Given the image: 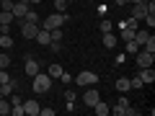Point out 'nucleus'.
I'll use <instances>...</instances> for the list:
<instances>
[{
	"label": "nucleus",
	"mask_w": 155,
	"mask_h": 116,
	"mask_svg": "<svg viewBox=\"0 0 155 116\" xmlns=\"http://www.w3.org/2000/svg\"><path fill=\"white\" fill-rule=\"evenodd\" d=\"M52 90V77L47 75V72H36L34 75V93H49Z\"/></svg>",
	"instance_id": "f257e3e1"
},
{
	"label": "nucleus",
	"mask_w": 155,
	"mask_h": 116,
	"mask_svg": "<svg viewBox=\"0 0 155 116\" xmlns=\"http://www.w3.org/2000/svg\"><path fill=\"white\" fill-rule=\"evenodd\" d=\"M65 23H67V13H52V16L44 18V26H41V28L52 31V28H62Z\"/></svg>",
	"instance_id": "f03ea898"
},
{
	"label": "nucleus",
	"mask_w": 155,
	"mask_h": 116,
	"mask_svg": "<svg viewBox=\"0 0 155 116\" xmlns=\"http://www.w3.org/2000/svg\"><path fill=\"white\" fill-rule=\"evenodd\" d=\"M75 83L80 85V88H88V85H96V83H98V75L91 72V70H83V72H78Z\"/></svg>",
	"instance_id": "7ed1b4c3"
},
{
	"label": "nucleus",
	"mask_w": 155,
	"mask_h": 116,
	"mask_svg": "<svg viewBox=\"0 0 155 116\" xmlns=\"http://www.w3.org/2000/svg\"><path fill=\"white\" fill-rule=\"evenodd\" d=\"M111 114H116V116H129V114H137V111H134L132 106H129V101L122 95V98L116 101V106L111 108Z\"/></svg>",
	"instance_id": "20e7f679"
},
{
	"label": "nucleus",
	"mask_w": 155,
	"mask_h": 116,
	"mask_svg": "<svg viewBox=\"0 0 155 116\" xmlns=\"http://www.w3.org/2000/svg\"><path fill=\"white\" fill-rule=\"evenodd\" d=\"M134 62H137V67H153L155 65V54H153V52L140 49L137 54H134Z\"/></svg>",
	"instance_id": "39448f33"
},
{
	"label": "nucleus",
	"mask_w": 155,
	"mask_h": 116,
	"mask_svg": "<svg viewBox=\"0 0 155 116\" xmlns=\"http://www.w3.org/2000/svg\"><path fill=\"white\" fill-rule=\"evenodd\" d=\"M101 101V95H98V90L93 88V85H88V88H85V93H83V103L88 106V108H93L96 103H98Z\"/></svg>",
	"instance_id": "423d86ee"
},
{
	"label": "nucleus",
	"mask_w": 155,
	"mask_h": 116,
	"mask_svg": "<svg viewBox=\"0 0 155 116\" xmlns=\"http://www.w3.org/2000/svg\"><path fill=\"white\" fill-rule=\"evenodd\" d=\"M18 23H21V34H23V39H34V36H36L39 23H28V21H18Z\"/></svg>",
	"instance_id": "0eeeda50"
},
{
	"label": "nucleus",
	"mask_w": 155,
	"mask_h": 116,
	"mask_svg": "<svg viewBox=\"0 0 155 116\" xmlns=\"http://www.w3.org/2000/svg\"><path fill=\"white\" fill-rule=\"evenodd\" d=\"M13 21H16V18H13L11 11H0V31H3V34L11 31V23H13Z\"/></svg>",
	"instance_id": "6e6552de"
},
{
	"label": "nucleus",
	"mask_w": 155,
	"mask_h": 116,
	"mask_svg": "<svg viewBox=\"0 0 155 116\" xmlns=\"http://www.w3.org/2000/svg\"><path fill=\"white\" fill-rule=\"evenodd\" d=\"M140 80H142V85H153L155 83V70L153 67H140Z\"/></svg>",
	"instance_id": "1a4fd4ad"
},
{
	"label": "nucleus",
	"mask_w": 155,
	"mask_h": 116,
	"mask_svg": "<svg viewBox=\"0 0 155 116\" xmlns=\"http://www.w3.org/2000/svg\"><path fill=\"white\" fill-rule=\"evenodd\" d=\"M39 111H41V106H39L34 98L23 101V114H26V116H39Z\"/></svg>",
	"instance_id": "9d476101"
},
{
	"label": "nucleus",
	"mask_w": 155,
	"mask_h": 116,
	"mask_svg": "<svg viewBox=\"0 0 155 116\" xmlns=\"http://www.w3.org/2000/svg\"><path fill=\"white\" fill-rule=\"evenodd\" d=\"M26 11H28V3L26 0H21V3H16V5H13V18H16V21H23V16H26Z\"/></svg>",
	"instance_id": "9b49d317"
},
{
	"label": "nucleus",
	"mask_w": 155,
	"mask_h": 116,
	"mask_svg": "<svg viewBox=\"0 0 155 116\" xmlns=\"http://www.w3.org/2000/svg\"><path fill=\"white\" fill-rule=\"evenodd\" d=\"M39 67H41V65H39L36 60H31V57H28V60L23 62V70H26V75H28V77H34V75H36V72H41V70H39Z\"/></svg>",
	"instance_id": "f8f14e48"
},
{
	"label": "nucleus",
	"mask_w": 155,
	"mask_h": 116,
	"mask_svg": "<svg viewBox=\"0 0 155 116\" xmlns=\"http://www.w3.org/2000/svg\"><path fill=\"white\" fill-rule=\"evenodd\" d=\"M145 16H147V5H145V3H137V5H132V16H129V18H137V21H142Z\"/></svg>",
	"instance_id": "ddd939ff"
},
{
	"label": "nucleus",
	"mask_w": 155,
	"mask_h": 116,
	"mask_svg": "<svg viewBox=\"0 0 155 116\" xmlns=\"http://www.w3.org/2000/svg\"><path fill=\"white\" fill-rule=\"evenodd\" d=\"M34 39H36V41H39L41 47H49V41H52L49 31H47V28H41V26H39V31H36V36H34Z\"/></svg>",
	"instance_id": "4468645a"
},
{
	"label": "nucleus",
	"mask_w": 155,
	"mask_h": 116,
	"mask_svg": "<svg viewBox=\"0 0 155 116\" xmlns=\"http://www.w3.org/2000/svg\"><path fill=\"white\" fill-rule=\"evenodd\" d=\"M116 44H119V36H116V34H104V47H106V49H114V47Z\"/></svg>",
	"instance_id": "2eb2a0df"
},
{
	"label": "nucleus",
	"mask_w": 155,
	"mask_h": 116,
	"mask_svg": "<svg viewBox=\"0 0 155 116\" xmlns=\"http://www.w3.org/2000/svg\"><path fill=\"white\" fill-rule=\"evenodd\" d=\"M62 72H65V70H62V65H57V62H54V65H49V67H47V75H49L52 80L62 77Z\"/></svg>",
	"instance_id": "dca6fc26"
},
{
	"label": "nucleus",
	"mask_w": 155,
	"mask_h": 116,
	"mask_svg": "<svg viewBox=\"0 0 155 116\" xmlns=\"http://www.w3.org/2000/svg\"><path fill=\"white\" fill-rule=\"evenodd\" d=\"M116 90H119V93H129V90H132L129 77H119V80H116Z\"/></svg>",
	"instance_id": "f3484780"
},
{
	"label": "nucleus",
	"mask_w": 155,
	"mask_h": 116,
	"mask_svg": "<svg viewBox=\"0 0 155 116\" xmlns=\"http://www.w3.org/2000/svg\"><path fill=\"white\" fill-rule=\"evenodd\" d=\"M124 44H127V47H124V49H127V54H132V57L137 54L140 49H142V47H140L137 41H134V39H129V41H124Z\"/></svg>",
	"instance_id": "a211bd4d"
},
{
	"label": "nucleus",
	"mask_w": 155,
	"mask_h": 116,
	"mask_svg": "<svg viewBox=\"0 0 155 116\" xmlns=\"http://www.w3.org/2000/svg\"><path fill=\"white\" fill-rule=\"evenodd\" d=\"M23 21H28V23H41V18H39V13L34 11V8H28L26 16H23Z\"/></svg>",
	"instance_id": "6ab92c4d"
},
{
	"label": "nucleus",
	"mask_w": 155,
	"mask_h": 116,
	"mask_svg": "<svg viewBox=\"0 0 155 116\" xmlns=\"http://www.w3.org/2000/svg\"><path fill=\"white\" fill-rule=\"evenodd\" d=\"M93 111H96V114H98V116H106V114H109V111H111V106H109V103H104V101H98V103L93 106Z\"/></svg>",
	"instance_id": "aec40b11"
},
{
	"label": "nucleus",
	"mask_w": 155,
	"mask_h": 116,
	"mask_svg": "<svg viewBox=\"0 0 155 116\" xmlns=\"http://www.w3.org/2000/svg\"><path fill=\"white\" fill-rule=\"evenodd\" d=\"M0 116H11V101L0 98Z\"/></svg>",
	"instance_id": "412c9836"
},
{
	"label": "nucleus",
	"mask_w": 155,
	"mask_h": 116,
	"mask_svg": "<svg viewBox=\"0 0 155 116\" xmlns=\"http://www.w3.org/2000/svg\"><path fill=\"white\" fill-rule=\"evenodd\" d=\"M0 47H3L5 52L13 47V39H11V34H3V36H0Z\"/></svg>",
	"instance_id": "4be33fe9"
},
{
	"label": "nucleus",
	"mask_w": 155,
	"mask_h": 116,
	"mask_svg": "<svg viewBox=\"0 0 155 116\" xmlns=\"http://www.w3.org/2000/svg\"><path fill=\"white\" fill-rule=\"evenodd\" d=\"M134 31H137V28H127V26H124V28H122V36H119V39H122V41H129V39H134Z\"/></svg>",
	"instance_id": "5701e85b"
},
{
	"label": "nucleus",
	"mask_w": 155,
	"mask_h": 116,
	"mask_svg": "<svg viewBox=\"0 0 155 116\" xmlns=\"http://www.w3.org/2000/svg\"><path fill=\"white\" fill-rule=\"evenodd\" d=\"M0 67H3V70L11 67V54H8V52H0Z\"/></svg>",
	"instance_id": "b1692460"
},
{
	"label": "nucleus",
	"mask_w": 155,
	"mask_h": 116,
	"mask_svg": "<svg viewBox=\"0 0 155 116\" xmlns=\"http://www.w3.org/2000/svg\"><path fill=\"white\" fill-rule=\"evenodd\" d=\"M147 36H150V34H147V31H134V41H137V44H140V47H142V44H145V41H147Z\"/></svg>",
	"instance_id": "393cba45"
},
{
	"label": "nucleus",
	"mask_w": 155,
	"mask_h": 116,
	"mask_svg": "<svg viewBox=\"0 0 155 116\" xmlns=\"http://www.w3.org/2000/svg\"><path fill=\"white\" fill-rule=\"evenodd\" d=\"M67 3H70V0H54V11L57 13H67Z\"/></svg>",
	"instance_id": "a878e982"
},
{
	"label": "nucleus",
	"mask_w": 155,
	"mask_h": 116,
	"mask_svg": "<svg viewBox=\"0 0 155 116\" xmlns=\"http://www.w3.org/2000/svg\"><path fill=\"white\" fill-rule=\"evenodd\" d=\"M98 28H101V34H109V31H111L114 26H111V21H106V18H104V21L98 23Z\"/></svg>",
	"instance_id": "bb28decb"
},
{
	"label": "nucleus",
	"mask_w": 155,
	"mask_h": 116,
	"mask_svg": "<svg viewBox=\"0 0 155 116\" xmlns=\"http://www.w3.org/2000/svg\"><path fill=\"white\" fill-rule=\"evenodd\" d=\"M49 36H52V41H62V28H52Z\"/></svg>",
	"instance_id": "cd10ccee"
},
{
	"label": "nucleus",
	"mask_w": 155,
	"mask_h": 116,
	"mask_svg": "<svg viewBox=\"0 0 155 116\" xmlns=\"http://www.w3.org/2000/svg\"><path fill=\"white\" fill-rule=\"evenodd\" d=\"M13 5H16L13 0H3V3H0V11H13Z\"/></svg>",
	"instance_id": "c85d7f7f"
},
{
	"label": "nucleus",
	"mask_w": 155,
	"mask_h": 116,
	"mask_svg": "<svg viewBox=\"0 0 155 116\" xmlns=\"http://www.w3.org/2000/svg\"><path fill=\"white\" fill-rule=\"evenodd\" d=\"M8 80H11V75H8V72L3 70V67H0V85H5Z\"/></svg>",
	"instance_id": "c756f323"
},
{
	"label": "nucleus",
	"mask_w": 155,
	"mask_h": 116,
	"mask_svg": "<svg viewBox=\"0 0 155 116\" xmlns=\"http://www.w3.org/2000/svg\"><path fill=\"white\" fill-rule=\"evenodd\" d=\"M145 5H147V16H155V3H153V0H150V3L145 0Z\"/></svg>",
	"instance_id": "7c9ffc66"
},
{
	"label": "nucleus",
	"mask_w": 155,
	"mask_h": 116,
	"mask_svg": "<svg viewBox=\"0 0 155 116\" xmlns=\"http://www.w3.org/2000/svg\"><path fill=\"white\" fill-rule=\"evenodd\" d=\"M142 21H145V26H150V28H153V26H155V16H145V18H142Z\"/></svg>",
	"instance_id": "2f4dec72"
},
{
	"label": "nucleus",
	"mask_w": 155,
	"mask_h": 116,
	"mask_svg": "<svg viewBox=\"0 0 155 116\" xmlns=\"http://www.w3.org/2000/svg\"><path fill=\"white\" fill-rule=\"evenodd\" d=\"M129 85H132V88H142V80H140V77H132V80H129Z\"/></svg>",
	"instance_id": "473e14b6"
},
{
	"label": "nucleus",
	"mask_w": 155,
	"mask_h": 116,
	"mask_svg": "<svg viewBox=\"0 0 155 116\" xmlns=\"http://www.w3.org/2000/svg\"><path fill=\"white\" fill-rule=\"evenodd\" d=\"M65 101H75V90H65Z\"/></svg>",
	"instance_id": "72a5a7b5"
},
{
	"label": "nucleus",
	"mask_w": 155,
	"mask_h": 116,
	"mask_svg": "<svg viewBox=\"0 0 155 116\" xmlns=\"http://www.w3.org/2000/svg\"><path fill=\"white\" fill-rule=\"evenodd\" d=\"M116 5H129V0H114Z\"/></svg>",
	"instance_id": "f704fd0d"
},
{
	"label": "nucleus",
	"mask_w": 155,
	"mask_h": 116,
	"mask_svg": "<svg viewBox=\"0 0 155 116\" xmlns=\"http://www.w3.org/2000/svg\"><path fill=\"white\" fill-rule=\"evenodd\" d=\"M39 3H41V0H28V5H39Z\"/></svg>",
	"instance_id": "c9c22d12"
},
{
	"label": "nucleus",
	"mask_w": 155,
	"mask_h": 116,
	"mask_svg": "<svg viewBox=\"0 0 155 116\" xmlns=\"http://www.w3.org/2000/svg\"><path fill=\"white\" fill-rule=\"evenodd\" d=\"M129 3H132V5H137V3H145V0H129Z\"/></svg>",
	"instance_id": "e433bc0d"
},
{
	"label": "nucleus",
	"mask_w": 155,
	"mask_h": 116,
	"mask_svg": "<svg viewBox=\"0 0 155 116\" xmlns=\"http://www.w3.org/2000/svg\"><path fill=\"white\" fill-rule=\"evenodd\" d=\"M0 98H5V95H3V90H0Z\"/></svg>",
	"instance_id": "4c0bfd02"
},
{
	"label": "nucleus",
	"mask_w": 155,
	"mask_h": 116,
	"mask_svg": "<svg viewBox=\"0 0 155 116\" xmlns=\"http://www.w3.org/2000/svg\"><path fill=\"white\" fill-rule=\"evenodd\" d=\"M13 3H21V0H13ZM26 3H28V0H26Z\"/></svg>",
	"instance_id": "58836bf2"
},
{
	"label": "nucleus",
	"mask_w": 155,
	"mask_h": 116,
	"mask_svg": "<svg viewBox=\"0 0 155 116\" xmlns=\"http://www.w3.org/2000/svg\"><path fill=\"white\" fill-rule=\"evenodd\" d=\"M0 3H3V0H0Z\"/></svg>",
	"instance_id": "ea45409f"
}]
</instances>
